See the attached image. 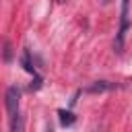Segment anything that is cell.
<instances>
[{
  "label": "cell",
  "mask_w": 132,
  "mask_h": 132,
  "mask_svg": "<svg viewBox=\"0 0 132 132\" xmlns=\"http://www.w3.org/2000/svg\"><path fill=\"white\" fill-rule=\"evenodd\" d=\"M130 2H122V12H120V29L116 33V41H113V50L118 54L124 52V41H126V31L130 29Z\"/></svg>",
  "instance_id": "obj_1"
},
{
  "label": "cell",
  "mask_w": 132,
  "mask_h": 132,
  "mask_svg": "<svg viewBox=\"0 0 132 132\" xmlns=\"http://www.w3.org/2000/svg\"><path fill=\"white\" fill-rule=\"evenodd\" d=\"M4 105H6V113H8V118L21 113V91H19L16 87H8V89H6Z\"/></svg>",
  "instance_id": "obj_2"
},
{
  "label": "cell",
  "mask_w": 132,
  "mask_h": 132,
  "mask_svg": "<svg viewBox=\"0 0 132 132\" xmlns=\"http://www.w3.org/2000/svg\"><path fill=\"white\" fill-rule=\"evenodd\" d=\"M4 62H10V43L4 41Z\"/></svg>",
  "instance_id": "obj_6"
},
{
  "label": "cell",
  "mask_w": 132,
  "mask_h": 132,
  "mask_svg": "<svg viewBox=\"0 0 132 132\" xmlns=\"http://www.w3.org/2000/svg\"><path fill=\"white\" fill-rule=\"evenodd\" d=\"M47 132H54V130H52V128H50V130H47Z\"/></svg>",
  "instance_id": "obj_7"
},
{
  "label": "cell",
  "mask_w": 132,
  "mask_h": 132,
  "mask_svg": "<svg viewBox=\"0 0 132 132\" xmlns=\"http://www.w3.org/2000/svg\"><path fill=\"white\" fill-rule=\"evenodd\" d=\"M8 124H10V132H25V126H23V118H21V113L8 118Z\"/></svg>",
  "instance_id": "obj_4"
},
{
  "label": "cell",
  "mask_w": 132,
  "mask_h": 132,
  "mask_svg": "<svg viewBox=\"0 0 132 132\" xmlns=\"http://www.w3.org/2000/svg\"><path fill=\"white\" fill-rule=\"evenodd\" d=\"M109 89H118V85L107 82V80H97V82L91 85L87 91H89V93H103V91H109Z\"/></svg>",
  "instance_id": "obj_3"
},
{
  "label": "cell",
  "mask_w": 132,
  "mask_h": 132,
  "mask_svg": "<svg viewBox=\"0 0 132 132\" xmlns=\"http://www.w3.org/2000/svg\"><path fill=\"white\" fill-rule=\"evenodd\" d=\"M58 116H60V124H62V126H70V124H74V116H72V111L60 109Z\"/></svg>",
  "instance_id": "obj_5"
}]
</instances>
